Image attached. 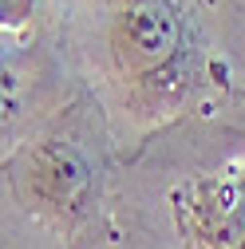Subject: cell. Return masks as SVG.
Returning <instances> with one entry per match:
<instances>
[{"mask_svg":"<svg viewBox=\"0 0 245 249\" xmlns=\"http://www.w3.org/2000/svg\"><path fill=\"white\" fill-rule=\"evenodd\" d=\"M182 52V24L162 0H139L115 20V55L122 71L139 79H158L174 68Z\"/></svg>","mask_w":245,"mask_h":249,"instance_id":"obj_1","label":"cell"},{"mask_svg":"<svg viewBox=\"0 0 245 249\" xmlns=\"http://www.w3.org/2000/svg\"><path fill=\"white\" fill-rule=\"evenodd\" d=\"M87 182H91V170L75 146L44 142L32 154V190L40 194V202H48L55 210L75 206L87 194Z\"/></svg>","mask_w":245,"mask_h":249,"instance_id":"obj_2","label":"cell"},{"mask_svg":"<svg viewBox=\"0 0 245 249\" xmlns=\"http://www.w3.org/2000/svg\"><path fill=\"white\" fill-rule=\"evenodd\" d=\"M194 217L202 241L213 249H245V186L206 182L194 194Z\"/></svg>","mask_w":245,"mask_h":249,"instance_id":"obj_3","label":"cell"},{"mask_svg":"<svg viewBox=\"0 0 245 249\" xmlns=\"http://www.w3.org/2000/svg\"><path fill=\"white\" fill-rule=\"evenodd\" d=\"M32 12V0H0V24H20Z\"/></svg>","mask_w":245,"mask_h":249,"instance_id":"obj_4","label":"cell"},{"mask_svg":"<svg viewBox=\"0 0 245 249\" xmlns=\"http://www.w3.org/2000/svg\"><path fill=\"white\" fill-rule=\"evenodd\" d=\"M8 95V68H4V59H0V103H4Z\"/></svg>","mask_w":245,"mask_h":249,"instance_id":"obj_5","label":"cell"}]
</instances>
